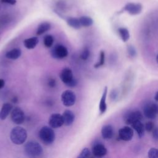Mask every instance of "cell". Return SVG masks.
Returning a JSON list of instances; mask_svg holds the SVG:
<instances>
[{"mask_svg": "<svg viewBox=\"0 0 158 158\" xmlns=\"http://www.w3.org/2000/svg\"><path fill=\"white\" fill-rule=\"evenodd\" d=\"M28 135L26 130L22 127L17 126L13 128L10 133L11 141L17 145L22 144L27 140Z\"/></svg>", "mask_w": 158, "mask_h": 158, "instance_id": "obj_1", "label": "cell"}, {"mask_svg": "<svg viewBox=\"0 0 158 158\" xmlns=\"http://www.w3.org/2000/svg\"><path fill=\"white\" fill-rule=\"evenodd\" d=\"M24 152L27 156L35 157L41 155L43 150L42 146L38 142L35 141H29L25 144Z\"/></svg>", "mask_w": 158, "mask_h": 158, "instance_id": "obj_2", "label": "cell"}, {"mask_svg": "<svg viewBox=\"0 0 158 158\" xmlns=\"http://www.w3.org/2000/svg\"><path fill=\"white\" fill-rule=\"evenodd\" d=\"M39 137L41 141L46 145L51 144L55 139V133L50 126L43 127L39 131Z\"/></svg>", "mask_w": 158, "mask_h": 158, "instance_id": "obj_3", "label": "cell"}, {"mask_svg": "<svg viewBox=\"0 0 158 158\" xmlns=\"http://www.w3.org/2000/svg\"><path fill=\"white\" fill-rule=\"evenodd\" d=\"M61 81L69 87H74L77 85V80L74 78L72 70L69 68L65 67L63 69L59 75Z\"/></svg>", "mask_w": 158, "mask_h": 158, "instance_id": "obj_4", "label": "cell"}, {"mask_svg": "<svg viewBox=\"0 0 158 158\" xmlns=\"http://www.w3.org/2000/svg\"><path fill=\"white\" fill-rule=\"evenodd\" d=\"M143 114L149 119H154L158 115V104L148 101L144 103L143 107Z\"/></svg>", "mask_w": 158, "mask_h": 158, "instance_id": "obj_5", "label": "cell"}, {"mask_svg": "<svg viewBox=\"0 0 158 158\" xmlns=\"http://www.w3.org/2000/svg\"><path fill=\"white\" fill-rule=\"evenodd\" d=\"M61 101L65 107H70L74 105L76 101V96L72 90H65L61 94Z\"/></svg>", "mask_w": 158, "mask_h": 158, "instance_id": "obj_6", "label": "cell"}, {"mask_svg": "<svg viewBox=\"0 0 158 158\" xmlns=\"http://www.w3.org/2000/svg\"><path fill=\"white\" fill-rule=\"evenodd\" d=\"M10 118L14 123L17 125H20L24 122L25 115L22 109L16 107L14 109H12L10 112Z\"/></svg>", "mask_w": 158, "mask_h": 158, "instance_id": "obj_7", "label": "cell"}, {"mask_svg": "<svg viewBox=\"0 0 158 158\" xmlns=\"http://www.w3.org/2000/svg\"><path fill=\"white\" fill-rule=\"evenodd\" d=\"M51 54L54 58L61 59L66 57L69 52L67 48L62 44H57L51 49Z\"/></svg>", "mask_w": 158, "mask_h": 158, "instance_id": "obj_8", "label": "cell"}, {"mask_svg": "<svg viewBox=\"0 0 158 158\" xmlns=\"http://www.w3.org/2000/svg\"><path fill=\"white\" fill-rule=\"evenodd\" d=\"M143 6L140 3L128 2L123 7L122 11H126L129 14L135 15L140 14L142 11Z\"/></svg>", "mask_w": 158, "mask_h": 158, "instance_id": "obj_9", "label": "cell"}, {"mask_svg": "<svg viewBox=\"0 0 158 158\" xmlns=\"http://www.w3.org/2000/svg\"><path fill=\"white\" fill-rule=\"evenodd\" d=\"M49 126L52 128H57L64 125V120L62 115L59 114H53L49 118L48 121Z\"/></svg>", "mask_w": 158, "mask_h": 158, "instance_id": "obj_10", "label": "cell"}, {"mask_svg": "<svg viewBox=\"0 0 158 158\" xmlns=\"http://www.w3.org/2000/svg\"><path fill=\"white\" fill-rule=\"evenodd\" d=\"M133 130L130 127H123L118 130V137L125 141H130L133 136Z\"/></svg>", "mask_w": 158, "mask_h": 158, "instance_id": "obj_11", "label": "cell"}, {"mask_svg": "<svg viewBox=\"0 0 158 158\" xmlns=\"http://www.w3.org/2000/svg\"><path fill=\"white\" fill-rule=\"evenodd\" d=\"M142 118H143L142 113L140 111L136 110V111L131 112L127 114L125 118V122L126 124L131 125L132 123H133L136 121L141 120Z\"/></svg>", "mask_w": 158, "mask_h": 158, "instance_id": "obj_12", "label": "cell"}, {"mask_svg": "<svg viewBox=\"0 0 158 158\" xmlns=\"http://www.w3.org/2000/svg\"><path fill=\"white\" fill-rule=\"evenodd\" d=\"M107 152L106 148L102 144L98 143L94 144L92 148L93 154L97 157H102L106 155Z\"/></svg>", "mask_w": 158, "mask_h": 158, "instance_id": "obj_13", "label": "cell"}, {"mask_svg": "<svg viewBox=\"0 0 158 158\" xmlns=\"http://www.w3.org/2000/svg\"><path fill=\"white\" fill-rule=\"evenodd\" d=\"M64 125L66 126L71 125L75 120V115L70 110H65L62 114Z\"/></svg>", "mask_w": 158, "mask_h": 158, "instance_id": "obj_14", "label": "cell"}, {"mask_svg": "<svg viewBox=\"0 0 158 158\" xmlns=\"http://www.w3.org/2000/svg\"><path fill=\"white\" fill-rule=\"evenodd\" d=\"M107 94V87L105 86L100 99L99 104V110L101 114H103L107 110V104H106Z\"/></svg>", "mask_w": 158, "mask_h": 158, "instance_id": "obj_15", "label": "cell"}, {"mask_svg": "<svg viewBox=\"0 0 158 158\" xmlns=\"http://www.w3.org/2000/svg\"><path fill=\"white\" fill-rule=\"evenodd\" d=\"M101 135L104 139H110L114 135V129L110 125H104L101 128Z\"/></svg>", "mask_w": 158, "mask_h": 158, "instance_id": "obj_16", "label": "cell"}, {"mask_svg": "<svg viewBox=\"0 0 158 158\" xmlns=\"http://www.w3.org/2000/svg\"><path fill=\"white\" fill-rule=\"evenodd\" d=\"M12 110V105L10 103H4L0 110V120H5Z\"/></svg>", "mask_w": 158, "mask_h": 158, "instance_id": "obj_17", "label": "cell"}, {"mask_svg": "<svg viewBox=\"0 0 158 158\" xmlns=\"http://www.w3.org/2000/svg\"><path fill=\"white\" fill-rule=\"evenodd\" d=\"M38 42H39V40L38 37L33 36V37L25 39L23 41V44L27 49H33L37 46Z\"/></svg>", "mask_w": 158, "mask_h": 158, "instance_id": "obj_18", "label": "cell"}, {"mask_svg": "<svg viewBox=\"0 0 158 158\" xmlns=\"http://www.w3.org/2000/svg\"><path fill=\"white\" fill-rule=\"evenodd\" d=\"M132 128L136 131L138 136L139 138H141L143 136L144 134V126L143 125V123L141 122V120H138L136 121L135 122H134L133 123H132L131 125Z\"/></svg>", "mask_w": 158, "mask_h": 158, "instance_id": "obj_19", "label": "cell"}, {"mask_svg": "<svg viewBox=\"0 0 158 158\" xmlns=\"http://www.w3.org/2000/svg\"><path fill=\"white\" fill-rule=\"evenodd\" d=\"M22 54V51L19 48H14L6 53V57L10 60L17 59Z\"/></svg>", "mask_w": 158, "mask_h": 158, "instance_id": "obj_20", "label": "cell"}, {"mask_svg": "<svg viewBox=\"0 0 158 158\" xmlns=\"http://www.w3.org/2000/svg\"><path fill=\"white\" fill-rule=\"evenodd\" d=\"M51 25L49 22H44L41 23L37 28L36 34L38 36L41 35L44 33H46V31H49L51 29Z\"/></svg>", "mask_w": 158, "mask_h": 158, "instance_id": "obj_21", "label": "cell"}, {"mask_svg": "<svg viewBox=\"0 0 158 158\" xmlns=\"http://www.w3.org/2000/svg\"><path fill=\"white\" fill-rule=\"evenodd\" d=\"M66 22L69 26L74 29L78 30L81 27L79 19L75 17H69L67 19Z\"/></svg>", "mask_w": 158, "mask_h": 158, "instance_id": "obj_22", "label": "cell"}, {"mask_svg": "<svg viewBox=\"0 0 158 158\" xmlns=\"http://www.w3.org/2000/svg\"><path fill=\"white\" fill-rule=\"evenodd\" d=\"M118 34L123 42H127L130 38V33L127 28L124 27H120L118 29Z\"/></svg>", "mask_w": 158, "mask_h": 158, "instance_id": "obj_23", "label": "cell"}, {"mask_svg": "<svg viewBox=\"0 0 158 158\" xmlns=\"http://www.w3.org/2000/svg\"><path fill=\"white\" fill-rule=\"evenodd\" d=\"M81 27H88L93 24V20L88 16H81L79 18Z\"/></svg>", "mask_w": 158, "mask_h": 158, "instance_id": "obj_24", "label": "cell"}, {"mask_svg": "<svg viewBox=\"0 0 158 158\" xmlns=\"http://www.w3.org/2000/svg\"><path fill=\"white\" fill-rule=\"evenodd\" d=\"M54 37L51 35H47L44 37L43 43L45 47L46 48H51L54 43Z\"/></svg>", "mask_w": 158, "mask_h": 158, "instance_id": "obj_25", "label": "cell"}, {"mask_svg": "<svg viewBox=\"0 0 158 158\" xmlns=\"http://www.w3.org/2000/svg\"><path fill=\"white\" fill-rule=\"evenodd\" d=\"M105 62V53L103 51H101L99 55V60L94 65V68H99V67L102 66Z\"/></svg>", "mask_w": 158, "mask_h": 158, "instance_id": "obj_26", "label": "cell"}, {"mask_svg": "<svg viewBox=\"0 0 158 158\" xmlns=\"http://www.w3.org/2000/svg\"><path fill=\"white\" fill-rule=\"evenodd\" d=\"M91 156V151L88 148H85L82 149L81 152L80 153L79 156H78V158H87Z\"/></svg>", "mask_w": 158, "mask_h": 158, "instance_id": "obj_27", "label": "cell"}, {"mask_svg": "<svg viewBox=\"0 0 158 158\" xmlns=\"http://www.w3.org/2000/svg\"><path fill=\"white\" fill-rule=\"evenodd\" d=\"M149 158H158V149L155 148H151L148 152Z\"/></svg>", "mask_w": 158, "mask_h": 158, "instance_id": "obj_28", "label": "cell"}, {"mask_svg": "<svg viewBox=\"0 0 158 158\" xmlns=\"http://www.w3.org/2000/svg\"><path fill=\"white\" fill-rule=\"evenodd\" d=\"M89 55H90V51L89 49L87 48H85L80 54V59L83 60H86L88 59V57H89Z\"/></svg>", "mask_w": 158, "mask_h": 158, "instance_id": "obj_29", "label": "cell"}, {"mask_svg": "<svg viewBox=\"0 0 158 158\" xmlns=\"http://www.w3.org/2000/svg\"><path fill=\"white\" fill-rule=\"evenodd\" d=\"M144 128L145 130L148 131V132H151L153 130V129L154 128V123L149 121V122H148L146 123L145 124V126H144Z\"/></svg>", "mask_w": 158, "mask_h": 158, "instance_id": "obj_30", "label": "cell"}, {"mask_svg": "<svg viewBox=\"0 0 158 158\" xmlns=\"http://www.w3.org/2000/svg\"><path fill=\"white\" fill-rule=\"evenodd\" d=\"M127 51H128V54H129L130 56H131V57H134V56L136 55V50L135 49L134 47L132 46L131 45L128 46V47H127Z\"/></svg>", "mask_w": 158, "mask_h": 158, "instance_id": "obj_31", "label": "cell"}, {"mask_svg": "<svg viewBox=\"0 0 158 158\" xmlns=\"http://www.w3.org/2000/svg\"><path fill=\"white\" fill-rule=\"evenodd\" d=\"M0 1L1 3L10 5H14L17 2L16 0H0Z\"/></svg>", "mask_w": 158, "mask_h": 158, "instance_id": "obj_32", "label": "cell"}, {"mask_svg": "<svg viewBox=\"0 0 158 158\" xmlns=\"http://www.w3.org/2000/svg\"><path fill=\"white\" fill-rule=\"evenodd\" d=\"M152 131V137L155 140H158V128L154 127Z\"/></svg>", "mask_w": 158, "mask_h": 158, "instance_id": "obj_33", "label": "cell"}, {"mask_svg": "<svg viewBox=\"0 0 158 158\" xmlns=\"http://www.w3.org/2000/svg\"><path fill=\"white\" fill-rule=\"evenodd\" d=\"M56 80L53 78H51L50 80H49L48 81V85L51 87V88H53L56 86Z\"/></svg>", "mask_w": 158, "mask_h": 158, "instance_id": "obj_34", "label": "cell"}, {"mask_svg": "<svg viewBox=\"0 0 158 158\" xmlns=\"http://www.w3.org/2000/svg\"><path fill=\"white\" fill-rule=\"evenodd\" d=\"M5 85V81L2 79H0V89H2Z\"/></svg>", "mask_w": 158, "mask_h": 158, "instance_id": "obj_35", "label": "cell"}, {"mask_svg": "<svg viewBox=\"0 0 158 158\" xmlns=\"http://www.w3.org/2000/svg\"><path fill=\"white\" fill-rule=\"evenodd\" d=\"M154 99L156 101H158V91L156 93L155 96H154Z\"/></svg>", "mask_w": 158, "mask_h": 158, "instance_id": "obj_36", "label": "cell"}, {"mask_svg": "<svg viewBox=\"0 0 158 158\" xmlns=\"http://www.w3.org/2000/svg\"><path fill=\"white\" fill-rule=\"evenodd\" d=\"M156 62H157V63L158 64V54H157V56H156Z\"/></svg>", "mask_w": 158, "mask_h": 158, "instance_id": "obj_37", "label": "cell"}]
</instances>
